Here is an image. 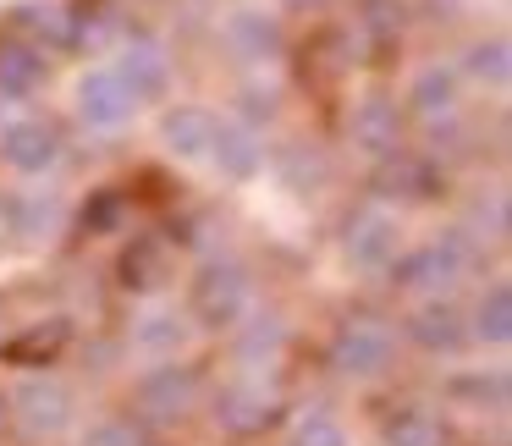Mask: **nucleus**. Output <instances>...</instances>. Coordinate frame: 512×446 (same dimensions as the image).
I'll return each mask as SVG.
<instances>
[{
  "label": "nucleus",
  "instance_id": "f257e3e1",
  "mask_svg": "<svg viewBox=\"0 0 512 446\" xmlns=\"http://www.w3.org/2000/svg\"><path fill=\"white\" fill-rule=\"evenodd\" d=\"M468 259H474V248L463 243V232H446L441 243H424V248H413V254H397L391 276H397V287H408V292H441L468 270Z\"/></svg>",
  "mask_w": 512,
  "mask_h": 446
},
{
  "label": "nucleus",
  "instance_id": "f03ea898",
  "mask_svg": "<svg viewBox=\"0 0 512 446\" xmlns=\"http://www.w3.org/2000/svg\"><path fill=\"white\" fill-rule=\"evenodd\" d=\"M243 314H248V270L232 265V259L204 265L199 281H193V320L221 331V325H237Z\"/></svg>",
  "mask_w": 512,
  "mask_h": 446
},
{
  "label": "nucleus",
  "instance_id": "7ed1b4c3",
  "mask_svg": "<svg viewBox=\"0 0 512 446\" xmlns=\"http://www.w3.org/2000/svg\"><path fill=\"white\" fill-rule=\"evenodd\" d=\"M391 353H397V336L380 320H347L331 336V369L347 380H375L391 364Z\"/></svg>",
  "mask_w": 512,
  "mask_h": 446
},
{
  "label": "nucleus",
  "instance_id": "20e7f679",
  "mask_svg": "<svg viewBox=\"0 0 512 446\" xmlns=\"http://www.w3.org/2000/svg\"><path fill=\"white\" fill-rule=\"evenodd\" d=\"M12 413L28 435H61L72 424V413H78V397H72V386L56 375H28V380H17V391H12Z\"/></svg>",
  "mask_w": 512,
  "mask_h": 446
},
{
  "label": "nucleus",
  "instance_id": "39448f33",
  "mask_svg": "<svg viewBox=\"0 0 512 446\" xmlns=\"http://www.w3.org/2000/svg\"><path fill=\"white\" fill-rule=\"evenodd\" d=\"M138 111V100L122 89V78H116L111 67H94L78 78V116L89 127H100V133H116V127H127Z\"/></svg>",
  "mask_w": 512,
  "mask_h": 446
},
{
  "label": "nucleus",
  "instance_id": "423d86ee",
  "mask_svg": "<svg viewBox=\"0 0 512 446\" xmlns=\"http://www.w3.org/2000/svg\"><path fill=\"white\" fill-rule=\"evenodd\" d=\"M61 199L45 188H6L0 193V232L6 237H23V243H39L61 226Z\"/></svg>",
  "mask_w": 512,
  "mask_h": 446
},
{
  "label": "nucleus",
  "instance_id": "0eeeda50",
  "mask_svg": "<svg viewBox=\"0 0 512 446\" xmlns=\"http://www.w3.org/2000/svg\"><path fill=\"white\" fill-rule=\"evenodd\" d=\"M402 254V226L397 215L386 210H364L353 215V226H347V259H353L358 270H391Z\"/></svg>",
  "mask_w": 512,
  "mask_h": 446
},
{
  "label": "nucleus",
  "instance_id": "6e6552de",
  "mask_svg": "<svg viewBox=\"0 0 512 446\" xmlns=\"http://www.w3.org/2000/svg\"><path fill=\"white\" fill-rule=\"evenodd\" d=\"M193 402H199V375L182 364H155L138 380V408L149 419H182V413H193Z\"/></svg>",
  "mask_w": 512,
  "mask_h": 446
},
{
  "label": "nucleus",
  "instance_id": "1a4fd4ad",
  "mask_svg": "<svg viewBox=\"0 0 512 446\" xmlns=\"http://www.w3.org/2000/svg\"><path fill=\"white\" fill-rule=\"evenodd\" d=\"M0 160L12 171H23V177H39V171H50L61 160V138L50 122H12L6 133H0Z\"/></svg>",
  "mask_w": 512,
  "mask_h": 446
},
{
  "label": "nucleus",
  "instance_id": "9d476101",
  "mask_svg": "<svg viewBox=\"0 0 512 446\" xmlns=\"http://www.w3.org/2000/svg\"><path fill=\"white\" fill-rule=\"evenodd\" d=\"M111 72L122 78V89L133 94L138 105H144V100H160V94L171 89V61H166V50H160L155 39H133Z\"/></svg>",
  "mask_w": 512,
  "mask_h": 446
},
{
  "label": "nucleus",
  "instance_id": "9b49d317",
  "mask_svg": "<svg viewBox=\"0 0 512 446\" xmlns=\"http://www.w3.org/2000/svg\"><path fill=\"white\" fill-rule=\"evenodd\" d=\"M188 342H193V320L177 309H149L133 320V347L155 364H177L188 353Z\"/></svg>",
  "mask_w": 512,
  "mask_h": 446
},
{
  "label": "nucleus",
  "instance_id": "f8f14e48",
  "mask_svg": "<svg viewBox=\"0 0 512 446\" xmlns=\"http://www.w3.org/2000/svg\"><path fill=\"white\" fill-rule=\"evenodd\" d=\"M347 133H353V144L364 149V155L391 160V155H397V144H402V116H397V105H391V100H364L353 111V122H347Z\"/></svg>",
  "mask_w": 512,
  "mask_h": 446
},
{
  "label": "nucleus",
  "instance_id": "ddd939ff",
  "mask_svg": "<svg viewBox=\"0 0 512 446\" xmlns=\"http://www.w3.org/2000/svg\"><path fill=\"white\" fill-rule=\"evenodd\" d=\"M281 347H287V325H281V314H243V325H237V364L243 369H270L281 358Z\"/></svg>",
  "mask_w": 512,
  "mask_h": 446
},
{
  "label": "nucleus",
  "instance_id": "4468645a",
  "mask_svg": "<svg viewBox=\"0 0 512 446\" xmlns=\"http://www.w3.org/2000/svg\"><path fill=\"white\" fill-rule=\"evenodd\" d=\"M215 122H221V116H210L204 105H177V111H166V122H160V138H166L171 155L199 160V155H210Z\"/></svg>",
  "mask_w": 512,
  "mask_h": 446
},
{
  "label": "nucleus",
  "instance_id": "2eb2a0df",
  "mask_svg": "<svg viewBox=\"0 0 512 446\" xmlns=\"http://www.w3.org/2000/svg\"><path fill=\"white\" fill-rule=\"evenodd\" d=\"M210 160L226 171V177H254L259 166H265V149H259V138L248 133L243 122H215V138H210Z\"/></svg>",
  "mask_w": 512,
  "mask_h": 446
},
{
  "label": "nucleus",
  "instance_id": "dca6fc26",
  "mask_svg": "<svg viewBox=\"0 0 512 446\" xmlns=\"http://www.w3.org/2000/svg\"><path fill=\"white\" fill-rule=\"evenodd\" d=\"M408 336L424 347V353H457L468 342V325L452 303H424L419 314L408 320Z\"/></svg>",
  "mask_w": 512,
  "mask_h": 446
},
{
  "label": "nucleus",
  "instance_id": "f3484780",
  "mask_svg": "<svg viewBox=\"0 0 512 446\" xmlns=\"http://www.w3.org/2000/svg\"><path fill=\"white\" fill-rule=\"evenodd\" d=\"M270 413H276V402L265 397V386H226L221 397H215V419H221L226 430H237V435L265 430Z\"/></svg>",
  "mask_w": 512,
  "mask_h": 446
},
{
  "label": "nucleus",
  "instance_id": "a211bd4d",
  "mask_svg": "<svg viewBox=\"0 0 512 446\" xmlns=\"http://www.w3.org/2000/svg\"><path fill=\"white\" fill-rule=\"evenodd\" d=\"M468 336L485 342V347H507V336H512V287H507V281H490V287L479 292Z\"/></svg>",
  "mask_w": 512,
  "mask_h": 446
},
{
  "label": "nucleus",
  "instance_id": "6ab92c4d",
  "mask_svg": "<svg viewBox=\"0 0 512 446\" xmlns=\"http://www.w3.org/2000/svg\"><path fill=\"white\" fill-rule=\"evenodd\" d=\"M226 45L248 61H265L281 50V28H276V17H265V12H237L232 23H226Z\"/></svg>",
  "mask_w": 512,
  "mask_h": 446
},
{
  "label": "nucleus",
  "instance_id": "aec40b11",
  "mask_svg": "<svg viewBox=\"0 0 512 446\" xmlns=\"http://www.w3.org/2000/svg\"><path fill=\"white\" fill-rule=\"evenodd\" d=\"M122 276H127V287H138V292L166 287V281H171L166 243H160V237H133V248L122 254Z\"/></svg>",
  "mask_w": 512,
  "mask_h": 446
},
{
  "label": "nucleus",
  "instance_id": "412c9836",
  "mask_svg": "<svg viewBox=\"0 0 512 446\" xmlns=\"http://www.w3.org/2000/svg\"><path fill=\"white\" fill-rule=\"evenodd\" d=\"M45 83V56L34 45H0V94H34Z\"/></svg>",
  "mask_w": 512,
  "mask_h": 446
},
{
  "label": "nucleus",
  "instance_id": "4be33fe9",
  "mask_svg": "<svg viewBox=\"0 0 512 446\" xmlns=\"http://www.w3.org/2000/svg\"><path fill=\"white\" fill-rule=\"evenodd\" d=\"M408 105L419 116H446L457 105V72H446V67H424L419 78H413V89H408Z\"/></svg>",
  "mask_w": 512,
  "mask_h": 446
},
{
  "label": "nucleus",
  "instance_id": "5701e85b",
  "mask_svg": "<svg viewBox=\"0 0 512 446\" xmlns=\"http://www.w3.org/2000/svg\"><path fill=\"white\" fill-rule=\"evenodd\" d=\"M287 446H353V435H347V424L336 419V413L309 408V413H298V419H292Z\"/></svg>",
  "mask_w": 512,
  "mask_h": 446
},
{
  "label": "nucleus",
  "instance_id": "b1692460",
  "mask_svg": "<svg viewBox=\"0 0 512 446\" xmlns=\"http://www.w3.org/2000/svg\"><path fill=\"white\" fill-rule=\"evenodd\" d=\"M386 446H446V430L435 413L424 408H402L397 419L386 424Z\"/></svg>",
  "mask_w": 512,
  "mask_h": 446
},
{
  "label": "nucleus",
  "instance_id": "393cba45",
  "mask_svg": "<svg viewBox=\"0 0 512 446\" xmlns=\"http://www.w3.org/2000/svg\"><path fill=\"white\" fill-rule=\"evenodd\" d=\"M380 188L408 193V199H435V166L430 160H413V155H397L380 171Z\"/></svg>",
  "mask_w": 512,
  "mask_h": 446
},
{
  "label": "nucleus",
  "instance_id": "a878e982",
  "mask_svg": "<svg viewBox=\"0 0 512 446\" xmlns=\"http://www.w3.org/2000/svg\"><path fill=\"white\" fill-rule=\"evenodd\" d=\"M468 72H474L479 83H490V89H501L507 83V39H490V45H474L468 50Z\"/></svg>",
  "mask_w": 512,
  "mask_h": 446
},
{
  "label": "nucleus",
  "instance_id": "bb28decb",
  "mask_svg": "<svg viewBox=\"0 0 512 446\" xmlns=\"http://www.w3.org/2000/svg\"><path fill=\"white\" fill-rule=\"evenodd\" d=\"M281 177H287L292 188H320V182H325V160L314 155V149L292 144V149H281Z\"/></svg>",
  "mask_w": 512,
  "mask_h": 446
},
{
  "label": "nucleus",
  "instance_id": "cd10ccee",
  "mask_svg": "<svg viewBox=\"0 0 512 446\" xmlns=\"http://www.w3.org/2000/svg\"><path fill=\"white\" fill-rule=\"evenodd\" d=\"M28 28L45 34L50 45H78V23H72L67 12H56V6H34V12H28Z\"/></svg>",
  "mask_w": 512,
  "mask_h": 446
},
{
  "label": "nucleus",
  "instance_id": "c85d7f7f",
  "mask_svg": "<svg viewBox=\"0 0 512 446\" xmlns=\"http://www.w3.org/2000/svg\"><path fill=\"white\" fill-rule=\"evenodd\" d=\"M452 397H474L479 408H501L507 402V375L501 369H490V375H474V380H452Z\"/></svg>",
  "mask_w": 512,
  "mask_h": 446
},
{
  "label": "nucleus",
  "instance_id": "c756f323",
  "mask_svg": "<svg viewBox=\"0 0 512 446\" xmlns=\"http://www.w3.org/2000/svg\"><path fill=\"white\" fill-rule=\"evenodd\" d=\"M83 446H144V430L133 419H100V424H89Z\"/></svg>",
  "mask_w": 512,
  "mask_h": 446
},
{
  "label": "nucleus",
  "instance_id": "7c9ffc66",
  "mask_svg": "<svg viewBox=\"0 0 512 446\" xmlns=\"http://www.w3.org/2000/svg\"><path fill=\"white\" fill-rule=\"evenodd\" d=\"M61 342H67V320H50V331H34L28 342H12L6 353H12V358H28V353H56Z\"/></svg>",
  "mask_w": 512,
  "mask_h": 446
},
{
  "label": "nucleus",
  "instance_id": "2f4dec72",
  "mask_svg": "<svg viewBox=\"0 0 512 446\" xmlns=\"http://www.w3.org/2000/svg\"><path fill=\"white\" fill-rule=\"evenodd\" d=\"M116 210H122V199H116V193H100V204L89 210V221H94V226H111Z\"/></svg>",
  "mask_w": 512,
  "mask_h": 446
},
{
  "label": "nucleus",
  "instance_id": "473e14b6",
  "mask_svg": "<svg viewBox=\"0 0 512 446\" xmlns=\"http://www.w3.org/2000/svg\"><path fill=\"white\" fill-rule=\"evenodd\" d=\"M287 12H314V6H325V0H281Z\"/></svg>",
  "mask_w": 512,
  "mask_h": 446
}]
</instances>
